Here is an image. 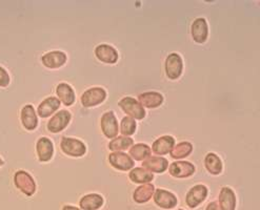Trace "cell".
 <instances>
[{
  "instance_id": "6da1fadb",
  "label": "cell",
  "mask_w": 260,
  "mask_h": 210,
  "mask_svg": "<svg viewBox=\"0 0 260 210\" xmlns=\"http://www.w3.org/2000/svg\"><path fill=\"white\" fill-rule=\"evenodd\" d=\"M118 105L127 117L134 120H142L146 117V109L133 97H123L118 102Z\"/></svg>"
},
{
  "instance_id": "7a4b0ae2",
  "label": "cell",
  "mask_w": 260,
  "mask_h": 210,
  "mask_svg": "<svg viewBox=\"0 0 260 210\" xmlns=\"http://www.w3.org/2000/svg\"><path fill=\"white\" fill-rule=\"evenodd\" d=\"M60 148L64 155L74 158H80L86 153V146L84 145V143L75 138H62L60 142Z\"/></svg>"
},
{
  "instance_id": "3957f363",
  "label": "cell",
  "mask_w": 260,
  "mask_h": 210,
  "mask_svg": "<svg viewBox=\"0 0 260 210\" xmlns=\"http://www.w3.org/2000/svg\"><path fill=\"white\" fill-rule=\"evenodd\" d=\"M107 99V91L103 88H91L86 90L80 97V102L83 107H94L104 103Z\"/></svg>"
},
{
  "instance_id": "277c9868",
  "label": "cell",
  "mask_w": 260,
  "mask_h": 210,
  "mask_svg": "<svg viewBox=\"0 0 260 210\" xmlns=\"http://www.w3.org/2000/svg\"><path fill=\"white\" fill-rule=\"evenodd\" d=\"M166 75L171 80H177L183 71V61L177 53H171L167 56L165 62Z\"/></svg>"
},
{
  "instance_id": "5b68a950",
  "label": "cell",
  "mask_w": 260,
  "mask_h": 210,
  "mask_svg": "<svg viewBox=\"0 0 260 210\" xmlns=\"http://www.w3.org/2000/svg\"><path fill=\"white\" fill-rule=\"evenodd\" d=\"M14 184L27 197H31L36 191V183L33 177L24 171H19L14 175Z\"/></svg>"
},
{
  "instance_id": "8992f818",
  "label": "cell",
  "mask_w": 260,
  "mask_h": 210,
  "mask_svg": "<svg viewBox=\"0 0 260 210\" xmlns=\"http://www.w3.org/2000/svg\"><path fill=\"white\" fill-rule=\"evenodd\" d=\"M100 126H101V131H103L104 135L108 139H114L118 136V132H119L118 121L112 110L107 111V113H105L103 116H101Z\"/></svg>"
},
{
  "instance_id": "52a82bcc",
  "label": "cell",
  "mask_w": 260,
  "mask_h": 210,
  "mask_svg": "<svg viewBox=\"0 0 260 210\" xmlns=\"http://www.w3.org/2000/svg\"><path fill=\"white\" fill-rule=\"evenodd\" d=\"M71 119H72V115L69 110H67V109L59 110L58 113H56L49 120L48 126H47L48 131L53 134L62 132L69 125V123L71 122Z\"/></svg>"
},
{
  "instance_id": "ba28073f",
  "label": "cell",
  "mask_w": 260,
  "mask_h": 210,
  "mask_svg": "<svg viewBox=\"0 0 260 210\" xmlns=\"http://www.w3.org/2000/svg\"><path fill=\"white\" fill-rule=\"evenodd\" d=\"M208 193L209 190L206 185H195L187 191L185 197V203L190 208H196L207 199Z\"/></svg>"
},
{
  "instance_id": "9c48e42d",
  "label": "cell",
  "mask_w": 260,
  "mask_h": 210,
  "mask_svg": "<svg viewBox=\"0 0 260 210\" xmlns=\"http://www.w3.org/2000/svg\"><path fill=\"white\" fill-rule=\"evenodd\" d=\"M154 202L155 204L164 209H173L178 204V200L174 193L168 191L166 189L158 188L154 191Z\"/></svg>"
},
{
  "instance_id": "30bf717a",
  "label": "cell",
  "mask_w": 260,
  "mask_h": 210,
  "mask_svg": "<svg viewBox=\"0 0 260 210\" xmlns=\"http://www.w3.org/2000/svg\"><path fill=\"white\" fill-rule=\"evenodd\" d=\"M109 163L120 172H127L134 168V160L124 152H112L108 157Z\"/></svg>"
},
{
  "instance_id": "8fae6325",
  "label": "cell",
  "mask_w": 260,
  "mask_h": 210,
  "mask_svg": "<svg viewBox=\"0 0 260 210\" xmlns=\"http://www.w3.org/2000/svg\"><path fill=\"white\" fill-rule=\"evenodd\" d=\"M196 172L194 164L187 161H176L169 166V173L172 177L177 179H184L191 177Z\"/></svg>"
},
{
  "instance_id": "7c38bea8",
  "label": "cell",
  "mask_w": 260,
  "mask_h": 210,
  "mask_svg": "<svg viewBox=\"0 0 260 210\" xmlns=\"http://www.w3.org/2000/svg\"><path fill=\"white\" fill-rule=\"evenodd\" d=\"M191 36L196 44H205L209 37L208 22L204 17L196 18L191 25Z\"/></svg>"
},
{
  "instance_id": "4fadbf2b",
  "label": "cell",
  "mask_w": 260,
  "mask_h": 210,
  "mask_svg": "<svg viewBox=\"0 0 260 210\" xmlns=\"http://www.w3.org/2000/svg\"><path fill=\"white\" fill-rule=\"evenodd\" d=\"M40 60L46 67L50 69H56L66 64L68 57L61 51H52L43 55Z\"/></svg>"
},
{
  "instance_id": "5bb4252c",
  "label": "cell",
  "mask_w": 260,
  "mask_h": 210,
  "mask_svg": "<svg viewBox=\"0 0 260 210\" xmlns=\"http://www.w3.org/2000/svg\"><path fill=\"white\" fill-rule=\"evenodd\" d=\"M20 120L22 126L26 131H35L38 126V118L35 108L31 104L22 106L20 111Z\"/></svg>"
},
{
  "instance_id": "9a60e30c",
  "label": "cell",
  "mask_w": 260,
  "mask_h": 210,
  "mask_svg": "<svg viewBox=\"0 0 260 210\" xmlns=\"http://www.w3.org/2000/svg\"><path fill=\"white\" fill-rule=\"evenodd\" d=\"M95 56L101 62L107 64H115L118 61V53L112 46L99 45L95 49Z\"/></svg>"
},
{
  "instance_id": "2e32d148",
  "label": "cell",
  "mask_w": 260,
  "mask_h": 210,
  "mask_svg": "<svg viewBox=\"0 0 260 210\" xmlns=\"http://www.w3.org/2000/svg\"><path fill=\"white\" fill-rule=\"evenodd\" d=\"M36 151L40 162H49L54 155V145L51 139L41 137L37 140Z\"/></svg>"
},
{
  "instance_id": "e0dca14e",
  "label": "cell",
  "mask_w": 260,
  "mask_h": 210,
  "mask_svg": "<svg viewBox=\"0 0 260 210\" xmlns=\"http://www.w3.org/2000/svg\"><path fill=\"white\" fill-rule=\"evenodd\" d=\"M175 145V139L170 135L162 136L160 138L156 139L153 142L152 150L154 153L158 156H165L172 150V148Z\"/></svg>"
},
{
  "instance_id": "ac0fdd59",
  "label": "cell",
  "mask_w": 260,
  "mask_h": 210,
  "mask_svg": "<svg viewBox=\"0 0 260 210\" xmlns=\"http://www.w3.org/2000/svg\"><path fill=\"white\" fill-rule=\"evenodd\" d=\"M60 103L61 102L59 101L58 98L53 97V96L48 97L38 105L37 115L40 118H48L60 107Z\"/></svg>"
},
{
  "instance_id": "d6986e66",
  "label": "cell",
  "mask_w": 260,
  "mask_h": 210,
  "mask_svg": "<svg viewBox=\"0 0 260 210\" xmlns=\"http://www.w3.org/2000/svg\"><path fill=\"white\" fill-rule=\"evenodd\" d=\"M142 167L151 173L162 174L168 170L169 161L162 157L150 156L149 158L142 161Z\"/></svg>"
},
{
  "instance_id": "ffe728a7",
  "label": "cell",
  "mask_w": 260,
  "mask_h": 210,
  "mask_svg": "<svg viewBox=\"0 0 260 210\" xmlns=\"http://www.w3.org/2000/svg\"><path fill=\"white\" fill-rule=\"evenodd\" d=\"M165 101L164 96L158 92H146L138 96V102L147 108L159 107Z\"/></svg>"
},
{
  "instance_id": "44dd1931",
  "label": "cell",
  "mask_w": 260,
  "mask_h": 210,
  "mask_svg": "<svg viewBox=\"0 0 260 210\" xmlns=\"http://www.w3.org/2000/svg\"><path fill=\"white\" fill-rule=\"evenodd\" d=\"M56 95L58 97V99L61 103H63L66 106H71L75 103V92L70 84L68 83H59L56 87Z\"/></svg>"
},
{
  "instance_id": "7402d4cb",
  "label": "cell",
  "mask_w": 260,
  "mask_h": 210,
  "mask_svg": "<svg viewBox=\"0 0 260 210\" xmlns=\"http://www.w3.org/2000/svg\"><path fill=\"white\" fill-rule=\"evenodd\" d=\"M219 208L220 210H235L236 195L232 188L222 187L219 192Z\"/></svg>"
},
{
  "instance_id": "603a6c76",
  "label": "cell",
  "mask_w": 260,
  "mask_h": 210,
  "mask_svg": "<svg viewBox=\"0 0 260 210\" xmlns=\"http://www.w3.org/2000/svg\"><path fill=\"white\" fill-rule=\"evenodd\" d=\"M104 198L98 193H89L82 197L79 201L81 210H98L104 205Z\"/></svg>"
},
{
  "instance_id": "cb8c5ba5",
  "label": "cell",
  "mask_w": 260,
  "mask_h": 210,
  "mask_svg": "<svg viewBox=\"0 0 260 210\" xmlns=\"http://www.w3.org/2000/svg\"><path fill=\"white\" fill-rule=\"evenodd\" d=\"M128 178L133 183L137 184H148L153 181L154 176L151 172L143 167H135L132 168L131 172L128 174Z\"/></svg>"
},
{
  "instance_id": "d4e9b609",
  "label": "cell",
  "mask_w": 260,
  "mask_h": 210,
  "mask_svg": "<svg viewBox=\"0 0 260 210\" xmlns=\"http://www.w3.org/2000/svg\"><path fill=\"white\" fill-rule=\"evenodd\" d=\"M154 191H155L154 185H152L151 183L142 184L135 189V191L133 193V200L137 204L147 203L152 198V195L154 194Z\"/></svg>"
},
{
  "instance_id": "484cf974",
  "label": "cell",
  "mask_w": 260,
  "mask_h": 210,
  "mask_svg": "<svg viewBox=\"0 0 260 210\" xmlns=\"http://www.w3.org/2000/svg\"><path fill=\"white\" fill-rule=\"evenodd\" d=\"M205 167L211 175H220L222 172V161L216 153L209 152L205 158Z\"/></svg>"
},
{
  "instance_id": "4316f807",
  "label": "cell",
  "mask_w": 260,
  "mask_h": 210,
  "mask_svg": "<svg viewBox=\"0 0 260 210\" xmlns=\"http://www.w3.org/2000/svg\"><path fill=\"white\" fill-rule=\"evenodd\" d=\"M192 151H193L192 143L189 141H182L174 145V147H173L172 150L170 151V155L173 159L180 160V159L189 157Z\"/></svg>"
},
{
  "instance_id": "83f0119b",
  "label": "cell",
  "mask_w": 260,
  "mask_h": 210,
  "mask_svg": "<svg viewBox=\"0 0 260 210\" xmlns=\"http://www.w3.org/2000/svg\"><path fill=\"white\" fill-rule=\"evenodd\" d=\"M152 153V149L149 145L144 143H138L132 145L129 148V157L136 161H143L149 158Z\"/></svg>"
},
{
  "instance_id": "f1b7e54d",
  "label": "cell",
  "mask_w": 260,
  "mask_h": 210,
  "mask_svg": "<svg viewBox=\"0 0 260 210\" xmlns=\"http://www.w3.org/2000/svg\"><path fill=\"white\" fill-rule=\"evenodd\" d=\"M134 144V140L129 137H116L109 143L108 147L113 152H121L122 150L127 149Z\"/></svg>"
},
{
  "instance_id": "f546056e",
  "label": "cell",
  "mask_w": 260,
  "mask_h": 210,
  "mask_svg": "<svg viewBox=\"0 0 260 210\" xmlns=\"http://www.w3.org/2000/svg\"><path fill=\"white\" fill-rule=\"evenodd\" d=\"M136 129H137L136 120H134L131 117H127V116L122 118V120L120 122L119 131L123 137L132 136L136 132Z\"/></svg>"
},
{
  "instance_id": "4dcf8cb0",
  "label": "cell",
  "mask_w": 260,
  "mask_h": 210,
  "mask_svg": "<svg viewBox=\"0 0 260 210\" xmlns=\"http://www.w3.org/2000/svg\"><path fill=\"white\" fill-rule=\"evenodd\" d=\"M10 81H11V79H10L9 73L3 66H0V88L9 87Z\"/></svg>"
},
{
  "instance_id": "1f68e13d",
  "label": "cell",
  "mask_w": 260,
  "mask_h": 210,
  "mask_svg": "<svg viewBox=\"0 0 260 210\" xmlns=\"http://www.w3.org/2000/svg\"><path fill=\"white\" fill-rule=\"evenodd\" d=\"M206 210H220V208L217 202H212L207 206Z\"/></svg>"
},
{
  "instance_id": "d6a6232c",
  "label": "cell",
  "mask_w": 260,
  "mask_h": 210,
  "mask_svg": "<svg viewBox=\"0 0 260 210\" xmlns=\"http://www.w3.org/2000/svg\"><path fill=\"white\" fill-rule=\"evenodd\" d=\"M62 210H81L75 206H72V205H66L62 207Z\"/></svg>"
},
{
  "instance_id": "836d02e7",
  "label": "cell",
  "mask_w": 260,
  "mask_h": 210,
  "mask_svg": "<svg viewBox=\"0 0 260 210\" xmlns=\"http://www.w3.org/2000/svg\"><path fill=\"white\" fill-rule=\"evenodd\" d=\"M4 164V160L2 159V158H0V166H2Z\"/></svg>"
},
{
  "instance_id": "e575fe53",
  "label": "cell",
  "mask_w": 260,
  "mask_h": 210,
  "mask_svg": "<svg viewBox=\"0 0 260 210\" xmlns=\"http://www.w3.org/2000/svg\"><path fill=\"white\" fill-rule=\"evenodd\" d=\"M178 210H183V209H178Z\"/></svg>"
}]
</instances>
